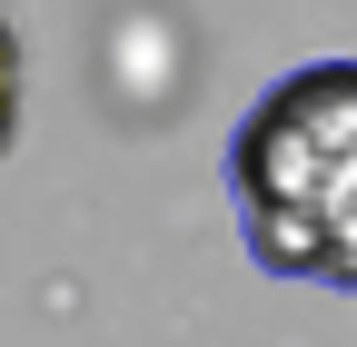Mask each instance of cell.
Wrapping results in <instances>:
<instances>
[{"label":"cell","mask_w":357,"mask_h":347,"mask_svg":"<svg viewBox=\"0 0 357 347\" xmlns=\"http://www.w3.org/2000/svg\"><path fill=\"white\" fill-rule=\"evenodd\" d=\"M229 199L268 278L357 288V60H307L229 139Z\"/></svg>","instance_id":"1"},{"label":"cell","mask_w":357,"mask_h":347,"mask_svg":"<svg viewBox=\"0 0 357 347\" xmlns=\"http://www.w3.org/2000/svg\"><path fill=\"white\" fill-rule=\"evenodd\" d=\"M10 119H20V40L0 20V149H10Z\"/></svg>","instance_id":"2"}]
</instances>
